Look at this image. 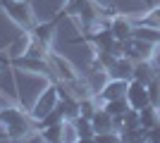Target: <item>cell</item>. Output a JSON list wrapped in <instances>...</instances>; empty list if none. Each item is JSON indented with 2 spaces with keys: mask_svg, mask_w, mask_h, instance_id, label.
Instances as JSON below:
<instances>
[{
  "mask_svg": "<svg viewBox=\"0 0 160 143\" xmlns=\"http://www.w3.org/2000/svg\"><path fill=\"white\" fill-rule=\"evenodd\" d=\"M146 86H148V98H151V105H158V98H160V83H158V79L153 76Z\"/></svg>",
  "mask_w": 160,
  "mask_h": 143,
  "instance_id": "19",
  "label": "cell"
},
{
  "mask_svg": "<svg viewBox=\"0 0 160 143\" xmlns=\"http://www.w3.org/2000/svg\"><path fill=\"white\" fill-rule=\"evenodd\" d=\"M65 14H79L86 21H93V7H91V0H69L62 10Z\"/></svg>",
  "mask_w": 160,
  "mask_h": 143,
  "instance_id": "7",
  "label": "cell"
},
{
  "mask_svg": "<svg viewBox=\"0 0 160 143\" xmlns=\"http://www.w3.org/2000/svg\"><path fill=\"white\" fill-rule=\"evenodd\" d=\"M58 86H50V88L46 91V93L38 98V102H36V107H33V112H31V117H36V119H43V117L50 112V110L58 105Z\"/></svg>",
  "mask_w": 160,
  "mask_h": 143,
  "instance_id": "4",
  "label": "cell"
},
{
  "mask_svg": "<svg viewBox=\"0 0 160 143\" xmlns=\"http://www.w3.org/2000/svg\"><path fill=\"white\" fill-rule=\"evenodd\" d=\"M127 86H129V81H124V79H112V81H108L105 86L100 88V98H103V100L124 98V95H127Z\"/></svg>",
  "mask_w": 160,
  "mask_h": 143,
  "instance_id": "6",
  "label": "cell"
},
{
  "mask_svg": "<svg viewBox=\"0 0 160 143\" xmlns=\"http://www.w3.org/2000/svg\"><path fill=\"white\" fill-rule=\"evenodd\" d=\"M132 107V105H129V100H127V95H124V98H115V100H105V112L110 117H124V112H127V110Z\"/></svg>",
  "mask_w": 160,
  "mask_h": 143,
  "instance_id": "11",
  "label": "cell"
},
{
  "mask_svg": "<svg viewBox=\"0 0 160 143\" xmlns=\"http://www.w3.org/2000/svg\"><path fill=\"white\" fill-rule=\"evenodd\" d=\"M127 100H129V105H132L134 110H141V107H146V105H151L148 86L141 83V81H136V79H132L129 86H127Z\"/></svg>",
  "mask_w": 160,
  "mask_h": 143,
  "instance_id": "3",
  "label": "cell"
},
{
  "mask_svg": "<svg viewBox=\"0 0 160 143\" xmlns=\"http://www.w3.org/2000/svg\"><path fill=\"white\" fill-rule=\"evenodd\" d=\"M62 119H65V110H62V105H55L50 112H48L43 119H38L41 122V129H46V126H53V124H60Z\"/></svg>",
  "mask_w": 160,
  "mask_h": 143,
  "instance_id": "17",
  "label": "cell"
},
{
  "mask_svg": "<svg viewBox=\"0 0 160 143\" xmlns=\"http://www.w3.org/2000/svg\"><path fill=\"white\" fill-rule=\"evenodd\" d=\"M74 126H77V138H81V141H93L96 131H93V126H91V119L77 117V119H74Z\"/></svg>",
  "mask_w": 160,
  "mask_h": 143,
  "instance_id": "12",
  "label": "cell"
},
{
  "mask_svg": "<svg viewBox=\"0 0 160 143\" xmlns=\"http://www.w3.org/2000/svg\"><path fill=\"white\" fill-rule=\"evenodd\" d=\"M91 41L96 43V45L100 48V50H112V45L117 43V38H115V34L110 31V29H105V31H98V34L91 36Z\"/></svg>",
  "mask_w": 160,
  "mask_h": 143,
  "instance_id": "13",
  "label": "cell"
},
{
  "mask_svg": "<svg viewBox=\"0 0 160 143\" xmlns=\"http://www.w3.org/2000/svg\"><path fill=\"white\" fill-rule=\"evenodd\" d=\"M132 79H136V81H141V83H148L151 79H153V69L148 67V62H146V60H139L136 64H134V74H132Z\"/></svg>",
  "mask_w": 160,
  "mask_h": 143,
  "instance_id": "15",
  "label": "cell"
},
{
  "mask_svg": "<svg viewBox=\"0 0 160 143\" xmlns=\"http://www.w3.org/2000/svg\"><path fill=\"white\" fill-rule=\"evenodd\" d=\"M62 17H67V14L60 12L55 19L48 21V24H41V26L33 29V34H36V38H38V43H50V38H53V31H55V26H58V21H60Z\"/></svg>",
  "mask_w": 160,
  "mask_h": 143,
  "instance_id": "9",
  "label": "cell"
},
{
  "mask_svg": "<svg viewBox=\"0 0 160 143\" xmlns=\"http://www.w3.org/2000/svg\"><path fill=\"white\" fill-rule=\"evenodd\" d=\"M91 126L96 134H105V131H115V122L105 110H96V115L91 117Z\"/></svg>",
  "mask_w": 160,
  "mask_h": 143,
  "instance_id": "8",
  "label": "cell"
},
{
  "mask_svg": "<svg viewBox=\"0 0 160 143\" xmlns=\"http://www.w3.org/2000/svg\"><path fill=\"white\" fill-rule=\"evenodd\" d=\"M0 7H2L22 29H31V12H29L27 2H19V0H0Z\"/></svg>",
  "mask_w": 160,
  "mask_h": 143,
  "instance_id": "1",
  "label": "cell"
},
{
  "mask_svg": "<svg viewBox=\"0 0 160 143\" xmlns=\"http://www.w3.org/2000/svg\"><path fill=\"white\" fill-rule=\"evenodd\" d=\"M108 74L112 79H124V81H132V74H134V62L129 57H117V60L108 67Z\"/></svg>",
  "mask_w": 160,
  "mask_h": 143,
  "instance_id": "5",
  "label": "cell"
},
{
  "mask_svg": "<svg viewBox=\"0 0 160 143\" xmlns=\"http://www.w3.org/2000/svg\"><path fill=\"white\" fill-rule=\"evenodd\" d=\"M62 122L60 124H53V126H46L43 129V134H41V138L43 141H50V143H58V141H62Z\"/></svg>",
  "mask_w": 160,
  "mask_h": 143,
  "instance_id": "18",
  "label": "cell"
},
{
  "mask_svg": "<svg viewBox=\"0 0 160 143\" xmlns=\"http://www.w3.org/2000/svg\"><path fill=\"white\" fill-rule=\"evenodd\" d=\"M132 38H139V41H146V43H160V29H148V26L134 29Z\"/></svg>",
  "mask_w": 160,
  "mask_h": 143,
  "instance_id": "16",
  "label": "cell"
},
{
  "mask_svg": "<svg viewBox=\"0 0 160 143\" xmlns=\"http://www.w3.org/2000/svg\"><path fill=\"white\" fill-rule=\"evenodd\" d=\"M110 31L115 34V38H117V41H129V38L134 36L132 24H129L127 19H122V17L112 19V24H110Z\"/></svg>",
  "mask_w": 160,
  "mask_h": 143,
  "instance_id": "10",
  "label": "cell"
},
{
  "mask_svg": "<svg viewBox=\"0 0 160 143\" xmlns=\"http://www.w3.org/2000/svg\"><path fill=\"white\" fill-rule=\"evenodd\" d=\"M0 122L7 124V136H22L27 131V117L22 115L19 110H0Z\"/></svg>",
  "mask_w": 160,
  "mask_h": 143,
  "instance_id": "2",
  "label": "cell"
},
{
  "mask_svg": "<svg viewBox=\"0 0 160 143\" xmlns=\"http://www.w3.org/2000/svg\"><path fill=\"white\" fill-rule=\"evenodd\" d=\"M139 115H141V129H143V131L153 129L155 124H158V115H155V105H146V107H141V110H139Z\"/></svg>",
  "mask_w": 160,
  "mask_h": 143,
  "instance_id": "14",
  "label": "cell"
},
{
  "mask_svg": "<svg viewBox=\"0 0 160 143\" xmlns=\"http://www.w3.org/2000/svg\"><path fill=\"white\" fill-rule=\"evenodd\" d=\"M96 115V105L91 100H79V117H86V119H91V117Z\"/></svg>",
  "mask_w": 160,
  "mask_h": 143,
  "instance_id": "20",
  "label": "cell"
}]
</instances>
